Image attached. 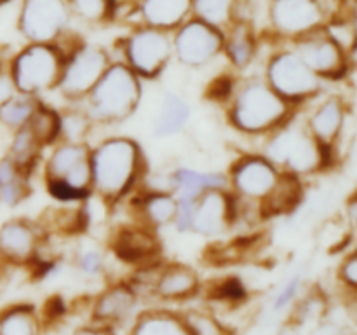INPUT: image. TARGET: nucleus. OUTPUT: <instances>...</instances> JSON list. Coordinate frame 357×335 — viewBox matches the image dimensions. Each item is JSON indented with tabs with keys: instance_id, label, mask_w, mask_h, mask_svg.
Segmentation results:
<instances>
[{
	"instance_id": "31",
	"label": "nucleus",
	"mask_w": 357,
	"mask_h": 335,
	"mask_svg": "<svg viewBox=\"0 0 357 335\" xmlns=\"http://www.w3.org/2000/svg\"><path fill=\"white\" fill-rule=\"evenodd\" d=\"M40 101L42 98L17 93L16 96L10 98V100L0 108V126L6 128L9 133L28 126L30 124L31 117H33V114L37 112Z\"/></svg>"
},
{
	"instance_id": "24",
	"label": "nucleus",
	"mask_w": 357,
	"mask_h": 335,
	"mask_svg": "<svg viewBox=\"0 0 357 335\" xmlns=\"http://www.w3.org/2000/svg\"><path fill=\"white\" fill-rule=\"evenodd\" d=\"M201 288L197 272L185 264H160L153 279L152 293L162 300H185L194 297Z\"/></svg>"
},
{
	"instance_id": "13",
	"label": "nucleus",
	"mask_w": 357,
	"mask_h": 335,
	"mask_svg": "<svg viewBox=\"0 0 357 335\" xmlns=\"http://www.w3.org/2000/svg\"><path fill=\"white\" fill-rule=\"evenodd\" d=\"M267 34L278 44H291L296 38L324 27L316 0H267Z\"/></svg>"
},
{
	"instance_id": "34",
	"label": "nucleus",
	"mask_w": 357,
	"mask_h": 335,
	"mask_svg": "<svg viewBox=\"0 0 357 335\" xmlns=\"http://www.w3.org/2000/svg\"><path fill=\"white\" fill-rule=\"evenodd\" d=\"M28 128L33 131V135L44 145V149H49L61 138V115L56 108H52L51 105L42 100Z\"/></svg>"
},
{
	"instance_id": "11",
	"label": "nucleus",
	"mask_w": 357,
	"mask_h": 335,
	"mask_svg": "<svg viewBox=\"0 0 357 335\" xmlns=\"http://www.w3.org/2000/svg\"><path fill=\"white\" fill-rule=\"evenodd\" d=\"M42 178L61 180L84 194L93 195L91 143L59 140L49 147V154L42 157Z\"/></svg>"
},
{
	"instance_id": "19",
	"label": "nucleus",
	"mask_w": 357,
	"mask_h": 335,
	"mask_svg": "<svg viewBox=\"0 0 357 335\" xmlns=\"http://www.w3.org/2000/svg\"><path fill=\"white\" fill-rule=\"evenodd\" d=\"M260 34L255 23L236 20L223 31V54L234 72H244L250 68L260 52Z\"/></svg>"
},
{
	"instance_id": "17",
	"label": "nucleus",
	"mask_w": 357,
	"mask_h": 335,
	"mask_svg": "<svg viewBox=\"0 0 357 335\" xmlns=\"http://www.w3.org/2000/svg\"><path fill=\"white\" fill-rule=\"evenodd\" d=\"M110 251L124 264L145 267L160 262L162 244H160L157 230L143 225L139 222L122 223L112 232Z\"/></svg>"
},
{
	"instance_id": "14",
	"label": "nucleus",
	"mask_w": 357,
	"mask_h": 335,
	"mask_svg": "<svg viewBox=\"0 0 357 335\" xmlns=\"http://www.w3.org/2000/svg\"><path fill=\"white\" fill-rule=\"evenodd\" d=\"M303 63L323 80H337L347 73V52L330 37L324 27L296 38L291 44Z\"/></svg>"
},
{
	"instance_id": "22",
	"label": "nucleus",
	"mask_w": 357,
	"mask_h": 335,
	"mask_svg": "<svg viewBox=\"0 0 357 335\" xmlns=\"http://www.w3.org/2000/svg\"><path fill=\"white\" fill-rule=\"evenodd\" d=\"M188 17H192V0H139L132 27L146 24L173 34Z\"/></svg>"
},
{
	"instance_id": "43",
	"label": "nucleus",
	"mask_w": 357,
	"mask_h": 335,
	"mask_svg": "<svg viewBox=\"0 0 357 335\" xmlns=\"http://www.w3.org/2000/svg\"><path fill=\"white\" fill-rule=\"evenodd\" d=\"M347 213H349V218H351V222L357 223V194L352 195L351 201H349Z\"/></svg>"
},
{
	"instance_id": "18",
	"label": "nucleus",
	"mask_w": 357,
	"mask_h": 335,
	"mask_svg": "<svg viewBox=\"0 0 357 335\" xmlns=\"http://www.w3.org/2000/svg\"><path fill=\"white\" fill-rule=\"evenodd\" d=\"M132 199V211L136 222L159 230L174 223L178 211V201L174 194L167 188L150 187L145 191L135 192Z\"/></svg>"
},
{
	"instance_id": "37",
	"label": "nucleus",
	"mask_w": 357,
	"mask_h": 335,
	"mask_svg": "<svg viewBox=\"0 0 357 335\" xmlns=\"http://www.w3.org/2000/svg\"><path fill=\"white\" fill-rule=\"evenodd\" d=\"M236 84H237V77L230 75V73H225V75L216 77V79L209 84L206 94H208L209 100L225 105L227 101H229V98L232 96Z\"/></svg>"
},
{
	"instance_id": "5",
	"label": "nucleus",
	"mask_w": 357,
	"mask_h": 335,
	"mask_svg": "<svg viewBox=\"0 0 357 335\" xmlns=\"http://www.w3.org/2000/svg\"><path fill=\"white\" fill-rule=\"evenodd\" d=\"M65 52L58 44L26 42L9 59V72L17 93L42 98L58 89Z\"/></svg>"
},
{
	"instance_id": "9",
	"label": "nucleus",
	"mask_w": 357,
	"mask_h": 335,
	"mask_svg": "<svg viewBox=\"0 0 357 335\" xmlns=\"http://www.w3.org/2000/svg\"><path fill=\"white\" fill-rule=\"evenodd\" d=\"M282 171L261 152L243 154L229 168V188L239 201L255 206L260 211L261 204L274 192L281 180ZM261 215V213H260Z\"/></svg>"
},
{
	"instance_id": "40",
	"label": "nucleus",
	"mask_w": 357,
	"mask_h": 335,
	"mask_svg": "<svg viewBox=\"0 0 357 335\" xmlns=\"http://www.w3.org/2000/svg\"><path fill=\"white\" fill-rule=\"evenodd\" d=\"M17 94L16 84H14L13 77L9 72V61L0 65V108Z\"/></svg>"
},
{
	"instance_id": "38",
	"label": "nucleus",
	"mask_w": 357,
	"mask_h": 335,
	"mask_svg": "<svg viewBox=\"0 0 357 335\" xmlns=\"http://www.w3.org/2000/svg\"><path fill=\"white\" fill-rule=\"evenodd\" d=\"M300 288H302V279H300V276H293V278H289L288 281L281 286V290L275 293L274 309L282 311L288 306H291V304L296 300V297H298Z\"/></svg>"
},
{
	"instance_id": "36",
	"label": "nucleus",
	"mask_w": 357,
	"mask_h": 335,
	"mask_svg": "<svg viewBox=\"0 0 357 335\" xmlns=\"http://www.w3.org/2000/svg\"><path fill=\"white\" fill-rule=\"evenodd\" d=\"M75 269L86 278H100L107 271V257L101 248L96 244H82L75 251L73 258Z\"/></svg>"
},
{
	"instance_id": "16",
	"label": "nucleus",
	"mask_w": 357,
	"mask_h": 335,
	"mask_svg": "<svg viewBox=\"0 0 357 335\" xmlns=\"http://www.w3.org/2000/svg\"><path fill=\"white\" fill-rule=\"evenodd\" d=\"M47 234L40 223L26 216H10L0 223V260L9 265H31Z\"/></svg>"
},
{
	"instance_id": "32",
	"label": "nucleus",
	"mask_w": 357,
	"mask_h": 335,
	"mask_svg": "<svg viewBox=\"0 0 357 335\" xmlns=\"http://www.w3.org/2000/svg\"><path fill=\"white\" fill-rule=\"evenodd\" d=\"M40 321L30 306H10L0 313V335H38Z\"/></svg>"
},
{
	"instance_id": "27",
	"label": "nucleus",
	"mask_w": 357,
	"mask_h": 335,
	"mask_svg": "<svg viewBox=\"0 0 357 335\" xmlns=\"http://www.w3.org/2000/svg\"><path fill=\"white\" fill-rule=\"evenodd\" d=\"M190 105L180 94L166 93L159 103V110L153 121V131L157 136H173L183 131L190 121Z\"/></svg>"
},
{
	"instance_id": "2",
	"label": "nucleus",
	"mask_w": 357,
	"mask_h": 335,
	"mask_svg": "<svg viewBox=\"0 0 357 335\" xmlns=\"http://www.w3.org/2000/svg\"><path fill=\"white\" fill-rule=\"evenodd\" d=\"M230 126L248 138H265L284 124L296 110L267 84L264 75L237 79L225 103Z\"/></svg>"
},
{
	"instance_id": "25",
	"label": "nucleus",
	"mask_w": 357,
	"mask_h": 335,
	"mask_svg": "<svg viewBox=\"0 0 357 335\" xmlns=\"http://www.w3.org/2000/svg\"><path fill=\"white\" fill-rule=\"evenodd\" d=\"M303 199V181L302 178L293 174L282 173L278 187L274 188L267 201L261 204V218H272V216L289 215L298 208Z\"/></svg>"
},
{
	"instance_id": "39",
	"label": "nucleus",
	"mask_w": 357,
	"mask_h": 335,
	"mask_svg": "<svg viewBox=\"0 0 357 335\" xmlns=\"http://www.w3.org/2000/svg\"><path fill=\"white\" fill-rule=\"evenodd\" d=\"M216 297L222 300H229V302H237V300L246 297V288H244V285L237 278H229L218 286Z\"/></svg>"
},
{
	"instance_id": "7",
	"label": "nucleus",
	"mask_w": 357,
	"mask_h": 335,
	"mask_svg": "<svg viewBox=\"0 0 357 335\" xmlns=\"http://www.w3.org/2000/svg\"><path fill=\"white\" fill-rule=\"evenodd\" d=\"M119 58L142 80L159 79L173 59V34L136 24L117 42Z\"/></svg>"
},
{
	"instance_id": "42",
	"label": "nucleus",
	"mask_w": 357,
	"mask_h": 335,
	"mask_svg": "<svg viewBox=\"0 0 357 335\" xmlns=\"http://www.w3.org/2000/svg\"><path fill=\"white\" fill-rule=\"evenodd\" d=\"M73 335H114L112 334L110 327H105V325H98V327H86L82 330H79Z\"/></svg>"
},
{
	"instance_id": "35",
	"label": "nucleus",
	"mask_w": 357,
	"mask_h": 335,
	"mask_svg": "<svg viewBox=\"0 0 357 335\" xmlns=\"http://www.w3.org/2000/svg\"><path fill=\"white\" fill-rule=\"evenodd\" d=\"M61 115V138L66 142H87L94 122L79 103L68 105V108L59 112Z\"/></svg>"
},
{
	"instance_id": "41",
	"label": "nucleus",
	"mask_w": 357,
	"mask_h": 335,
	"mask_svg": "<svg viewBox=\"0 0 357 335\" xmlns=\"http://www.w3.org/2000/svg\"><path fill=\"white\" fill-rule=\"evenodd\" d=\"M309 335H344V334H342L340 328L335 327V325L324 323V325H319V327L316 325V328H314Z\"/></svg>"
},
{
	"instance_id": "28",
	"label": "nucleus",
	"mask_w": 357,
	"mask_h": 335,
	"mask_svg": "<svg viewBox=\"0 0 357 335\" xmlns=\"http://www.w3.org/2000/svg\"><path fill=\"white\" fill-rule=\"evenodd\" d=\"M44 145L38 142L33 131L28 126H24V128L10 133V142L6 156L13 159L28 174H33L38 163L42 161V156H44Z\"/></svg>"
},
{
	"instance_id": "26",
	"label": "nucleus",
	"mask_w": 357,
	"mask_h": 335,
	"mask_svg": "<svg viewBox=\"0 0 357 335\" xmlns=\"http://www.w3.org/2000/svg\"><path fill=\"white\" fill-rule=\"evenodd\" d=\"M31 174L21 170L7 156L0 157V204L16 208L28 199L31 192Z\"/></svg>"
},
{
	"instance_id": "6",
	"label": "nucleus",
	"mask_w": 357,
	"mask_h": 335,
	"mask_svg": "<svg viewBox=\"0 0 357 335\" xmlns=\"http://www.w3.org/2000/svg\"><path fill=\"white\" fill-rule=\"evenodd\" d=\"M261 75L282 100L295 108L316 100L323 91L324 80L300 59L289 44H281L267 56Z\"/></svg>"
},
{
	"instance_id": "44",
	"label": "nucleus",
	"mask_w": 357,
	"mask_h": 335,
	"mask_svg": "<svg viewBox=\"0 0 357 335\" xmlns=\"http://www.w3.org/2000/svg\"><path fill=\"white\" fill-rule=\"evenodd\" d=\"M352 28H354V45L351 49V56L357 61V6L354 9V14H352Z\"/></svg>"
},
{
	"instance_id": "12",
	"label": "nucleus",
	"mask_w": 357,
	"mask_h": 335,
	"mask_svg": "<svg viewBox=\"0 0 357 335\" xmlns=\"http://www.w3.org/2000/svg\"><path fill=\"white\" fill-rule=\"evenodd\" d=\"M223 54V31L188 17L173 31V59L187 68H204Z\"/></svg>"
},
{
	"instance_id": "21",
	"label": "nucleus",
	"mask_w": 357,
	"mask_h": 335,
	"mask_svg": "<svg viewBox=\"0 0 357 335\" xmlns=\"http://www.w3.org/2000/svg\"><path fill=\"white\" fill-rule=\"evenodd\" d=\"M345 107L344 101L338 96H330L319 101L309 115L303 117L307 129L310 135L317 140L323 147L333 149L340 140L342 131L345 128Z\"/></svg>"
},
{
	"instance_id": "33",
	"label": "nucleus",
	"mask_w": 357,
	"mask_h": 335,
	"mask_svg": "<svg viewBox=\"0 0 357 335\" xmlns=\"http://www.w3.org/2000/svg\"><path fill=\"white\" fill-rule=\"evenodd\" d=\"M72 20L86 27H101L114 21L115 0H66Z\"/></svg>"
},
{
	"instance_id": "3",
	"label": "nucleus",
	"mask_w": 357,
	"mask_h": 335,
	"mask_svg": "<svg viewBox=\"0 0 357 335\" xmlns=\"http://www.w3.org/2000/svg\"><path fill=\"white\" fill-rule=\"evenodd\" d=\"M296 110L288 121L264 138L261 154L272 161L282 173L305 178L330 168L335 150L323 147L307 129L305 121Z\"/></svg>"
},
{
	"instance_id": "20",
	"label": "nucleus",
	"mask_w": 357,
	"mask_h": 335,
	"mask_svg": "<svg viewBox=\"0 0 357 335\" xmlns=\"http://www.w3.org/2000/svg\"><path fill=\"white\" fill-rule=\"evenodd\" d=\"M229 187V177L220 171H201L194 168H176L166 178V188L178 202H195L211 188Z\"/></svg>"
},
{
	"instance_id": "1",
	"label": "nucleus",
	"mask_w": 357,
	"mask_h": 335,
	"mask_svg": "<svg viewBox=\"0 0 357 335\" xmlns=\"http://www.w3.org/2000/svg\"><path fill=\"white\" fill-rule=\"evenodd\" d=\"M142 145L129 136H107L91 145L93 195L107 206H115L135 194L146 177Z\"/></svg>"
},
{
	"instance_id": "23",
	"label": "nucleus",
	"mask_w": 357,
	"mask_h": 335,
	"mask_svg": "<svg viewBox=\"0 0 357 335\" xmlns=\"http://www.w3.org/2000/svg\"><path fill=\"white\" fill-rule=\"evenodd\" d=\"M136 302H138V292L131 285V281L114 283L96 299L93 318L105 327L122 323L131 316Z\"/></svg>"
},
{
	"instance_id": "30",
	"label": "nucleus",
	"mask_w": 357,
	"mask_h": 335,
	"mask_svg": "<svg viewBox=\"0 0 357 335\" xmlns=\"http://www.w3.org/2000/svg\"><path fill=\"white\" fill-rule=\"evenodd\" d=\"M239 0H192V16L225 31L237 20Z\"/></svg>"
},
{
	"instance_id": "4",
	"label": "nucleus",
	"mask_w": 357,
	"mask_h": 335,
	"mask_svg": "<svg viewBox=\"0 0 357 335\" xmlns=\"http://www.w3.org/2000/svg\"><path fill=\"white\" fill-rule=\"evenodd\" d=\"M142 96L143 80L121 59H112L96 86L79 105L94 126H114L135 115Z\"/></svg>"
},
{
	"instance_id": "29",
	"label": "nucleus",
	"mask_w": 357,
	"mask_h": 335,
	"mask_svg": "<svg viewBox=\"0 0 357 335\" xmlns=\"http://www.w3.org/2000/svg\"><path fill=\"white\" fill-rule=\"evenodd\" d=\"M131 335H194L183 316L169 311H146L135 321Z\"/></svg>"
},
{
	"instance_id": "10",
	"label": "nucleus",
	"mask_w": 357,
	"mask_h": 335,
	"mask_svg": "<svg viewBox=\"0 0 357 335\" xmlns=\"http://www.w3.org/2000/svg\"><path fill=\"white\" fill-rule=\"evenodd\" d=\"M66 0H21L16 28L26 42L56 44L70 31Z\"/></svg>"
},
{
	"instance_id": "8",
	"label": "nucleus",
	"mask_w": 357,
	"mask_h": 335,
	"mask_svg": "<svg viewBox=\"0 0 357 335\" xmlns=\"http://www.w3.org/2000/svg\"><path fill=\"white\" fill-rule=\"evenodd\" d=\"M112 59L114 58L108 49L79 42L72 51L66 52L61 79L56 91L68 101V105L82 103L84 98L101 79Z\"/></svg>"
},
{
	"instance_id": "15",
	"label": "nucleus",
	"mask_w": 357,
	"mask_h": 335,
	"mask_svg": "<svg viewBox=\"0 0 357 335\" xmlns=\"http://www.w3.org/2000/svg\"><path fill=\"white\" fill-rule=\"evenodd\" d=\"M237 225V202L230 188H211L195 201L190 229L202 237H220Z\"/></svg>"
}]
</instances>
